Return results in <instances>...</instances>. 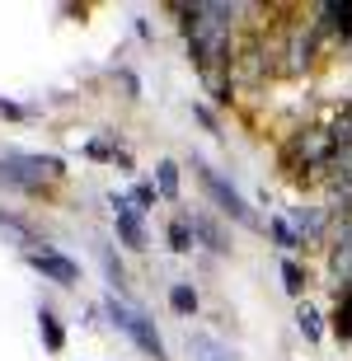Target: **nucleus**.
<instances>
[{
	"instance_id": "9d476101",
	"label": "nucleus",
	"mask_w": 352,
	"mask_h": 361,
	"mask_svg": "<svg viewBox=\"0 0 352 361\" xmlns=\"http://www.w3.org/2000/svg\"><path fill=\"white\" fill-rule=\"evenodd\" d=\"M320 24L343 33V38H352V0H329V5H320Z\"/></svg>"
},
{
	"instance_id": "423d86ee",
	"label": "nucleus",
	"mask_w": 352,
	"mask_h": 361,
	"mask_svg": "<svg viewBox=\"0 0 352 361\" xmlns=\"http://www.w3.org/2000/svg\"><path fill=\"white\" fill-rule=\"evenodd\" d=\"M282 56H286L282 75H305V66H310V56H315V24H296V28H291Z\"/></svg>"
},
{
	"instance_id": "2eb2a0df",
	"label": "nucleus",
	"mask_w": 352,
	"mask_h": 361,
	"mask_svg": "<svg viewBox=\"0 0 352 361\" xmlns=\"http://www.w3.org/2000/svg\"><path fill=\"white\" fill-rule=\"evenodd\" d=\"M164 240H169V249H174V254H188L198 235H193V226L183 221V216H178V221H169V230H164Z\"/></svg>"
},
{
	"instance_id": "4468645a",
	"label": "nucleus",
	"mask_w": 352,
	"mask_h": 361,
	"mask_svg": "<svg viewBox=\"0 0 352 361\" xmlns=\"http://www.w3.org/2000/svg\"><path fill=\"white\" fill-rule=\"evenodd\" d=\"M155 188H160V197H169V202L178 197V164L174 160H160V164H155Z\"/></svg>"
},
{
	"instance_id": "5701e85b",
	"label": "nucleus",
	"mask_w": 352,
	"mask_h": 361,
	"mask_svg": "<svg viewBox=\"0 0 352 361\" xmlns=\"http://www.w3.org/2000/svg\"><path fill=\"white\" fill-rule=\"evenodd\" d=\"M0 118H28L24 104H10V99H0Z\"/></svg>"
},
{
	"instance_id": "393cba45",
	"label": "nucleus",
	"mask_w": 352,
	"mask_h": 361,
	"mask_svg": "<svg viewBox=\"0 0 352 361\" xmlns=\"http://www.w3.org/2000/svg\"><path fill=\"white\" fill-rule=\"evenodd\" d=\"M193 113H198V122H202V127H212V132H217V118H212V108H202V104H198Z\"/></svg>"
},
{
	"instance_id": "f3484780",
	"label": "nucleus",
	"mask_w": 352,
	"mask_h": 361,
	"mask_svg": "<svg viewBox=\"0 0 352 361\" xmlns=\"http://www.w3.org/2000/svg\"><path fill=\"white\" fill-rule=\"evenodd\" d=\"M169 305H174V314H198V291L188 281H178V286H169Z\"/></svg>"
},
{
	"instance_id": "dca6fc26",
	"label": "nucleus",
	"mask_w": 352,
	"mask_h": 361,
	"mask_svg": "<svg viewBox=\"0 0 352 361\" xmlns=\"http://www.w3.org/2000/svg\"><path fill=\"white\" fill-rule=\"evenodd\" d=\"M268 235L282 244V249H301V230L291 226V221H282V216H268Z\"/></svg>"
},
{
	"instance_id": "f8f14e48",
	"label": "nucleus",
	"mask_w": 352,
	"mask_h": 361,
	"mask_svg": "<svg viewBox=\"0 0 352 361\" xmlns=\"http://www.w3.org/2000/svg\"><path fill=\"white\" fill-rule=\"evenodd\" d=\"M296 226H301V240H324V212L320 207H296Z\"/></svg>"
},
{
	"instance_id": "9b49d317",
	"label": "nucleus",
	"mask_w": 352,
	"mask_h": 361,
	"mask_svg": "<svg viewBox=\"0 0 352 361\" xmlns=\"http://www.w3.org/2000/svg\"><path fill=\"white\" fill-rule=\"evenodd\" d=\"M38 334H42V343H47V352H61V348H66V329H61V319H56L47 305L38 310Z\"/></svg>"
},
{
	"instance_id": "aec40b11",
	"label": "nucleus",
	"mask_w": 352,
	"mask_h": 361,
	"mask_svg": "<svg viewBox=\"0 0 352 361\" xmlns=\"http://www.w3.org/2000/svg\"><path fill=\"white\" fill-rule=\"evenodd\" d=\"M282 286H286L291 295H301V291H305V272H301V263H291V258L282 263Z\"/></svg>"
},
{
	"instance_id": "f03ea898",
	"label": "nucleus",
	"mask_w": 352,
	"mask_h": 361,
	"mask_svg": "<svg viewBox=\"0 0 352 361\" xmlns=\"http://www.w3.org/2000/svg\"><path fill=\"white\" fill-rule=\"evenodd\" d=\"M334 155H339V146H334L329 127H301V132H291V141L282 146V164L291 169V174H301V169H329Z\"/></svg>"
},
{
	"instance_id": "4be33fe9",
	"label": "nucleus",
	"mask_w": 352,
	"mask_h": 361,
	"mask_svg": "<svg viewBox=\"0 0 352 361\" xmlns=\"http://www.w3.org/2000/svg\"><path fill=\"white\" fill-rule=\"evenodd\" d=\"M155 197H160V192H155L150 183H136V188H132V202H136V212H150V207H155Z\"/></svg>"
},
{
	"instance_id": "1a4fd4ad",
	"label": "nucleus",
	"mask_w": 352,
	"mask_h": 361,
	"mask_svg": "<svg viewBox=\"0 0 352 361\" xmlns=\"http://www.w3.org/2000/svg\"><path fill=\"white\" fill-rule=\"evenodd\" d=\"M0 235L5 240H14L24 254H38V230L28 226L24 216H14V212H0Z\"/></svg>"
},
{
	"instance_id": "ddd939ff",
	"label": "nucleus",
	"mask_w": 352,
	"mask_h": 361,
	"mask_svg": "<svg viewBox=\"0 0 352 361\" xmlns=\"http://www.w3.org/2000/svg\"><path fill=\"white\" fill-rule=\"evenodd\" d=\"M188 348H193V357H198V361H235V352H226L217 338H207V334H193Z\"/></svg>"
},
{
	"instance_id": "20e7f679",
	"label": "nucleus",
	"mask_w": 352,
	"mask_h": 361,
	"mask_svg": "<svg viewBox=\"0 0 352 361\" xmlns=\"http://www.w3.org/2000/svg\"><path fill=\"white\" fill-rule=\"evenodd\" d=\"M193 174H198V183L207 188V197L217 202V212H226V216H231V221H240V226L258 230V216L249 212V202H244L240 192H235V188L226 183V178H221L217 169H212V164H202V160H193Z\"/></svg>"
},
{
	"instance_id": "6e6552de",
	"label": "nucleus",
	"mask_w": 352,
	"mask_h": 361,
	"mask_svg": "<svg viewBox=\"0 0 352 361\" xmlns=\"http://www.w3.org/2000/svg\"><path fill=\"white\" fill-rule=\"evenodd\" d=\"M113 221H118V240L127 244V249H146V230H141V212H136L127 197H113Z\"/></svg>"
},
{
	"instance_id": "f257e3e1",
	"label": "nucleus",
	"mask_w": 352,
	"mask_h": 361,
	"mask_svg": "<svg viewBox=\"0 0 352 361\" xmlns=\"http://www.w3.org/2000/svg\"><path fill=\"white\" fill-rule=\"evenodd\" d=\"M174 10L188 14V19H183V33H188V52H193V61H198V71H202V75L231 71L235 56H240V47H235V14H240L244 5L198 0V5H174Z\"/></svg>"
},
{
	"instance_id": "39448f33",
	"label": "nucleus",
	"mask_w": 352,
	"mask_h": 361,
	"mask_svg": "<svg viewBox=\"0 0 352 361\" xmlns=\"http://www.w3.org/2000/svg\"><path fill=\"white\" fill-rule=\"evenodd\" d=\"M329 272L339 277V286L352 281V216H339V226L329 235Z\"/></svg>"
},
{
	"instance_id": "6ab92c4d",
	"label": "nucleus",
	"mask_w": 352,
	"mask_h": 361,
	"mask_svg": "<svg viewBox=\"0 0 352 361\" xmlns=\"http://www.w3.org/2000/svg\"><path fill=\"white\" fill-rule=\"evenodd\" d=\"M193 235H202V240L212 244V249H231V244H226V235H221V230L212 226V221H202V216H193Z\"/></svg>"
},
{
	"instance_id": "0eeeda50",
	"label": "nucleus",
	"mask_w": 352,
	"mask_h": 361,
	"mask_svg": "<svg viewBox=\"0 0 352 361\" xmlns=\"http://www.w3.org/2000/svg\"><path fill=\"white\" fill-rule=\"evenodd\" d=\"M24 258H28V268L42 272L47 281H56V286H75L80 281V268L66 254H56V249H38V254H24Z\"/></svg>"
},
{
	"instance_id": "412c9836",
	"label": "nucleus",
	"mask_w": 352,
	"mask_h": 361,
	"mask_svg": "<svg viewBox=\"0 0 352 361\" xmlns=\"http://www.w3.org/2000/svg\"><path fill=\"white\" fill-rule=\"evenodd\" d=\"M104 272H109V281H113V291H118V295L127 291V268H122V263L109 254V249H104Z\"/></svg>"
},
{
	"instance_id": "b1692460",
	"label": "nucleus",
	"mask_w": 352,
	"mask_h": 361,
	"mask_svg": "<svg viewBox=\"0 0 352 361\" xmlns=\"http://www.w3.org/2000/svg\"><path fill=\"white\" fill-rule=\"evenodd\" d=\"M118 80H122V90H127V99H136V90H141V85H136L132 71H118Z\"/></svg>"
},
{
	"instance_id": "7ed1b4c3",
	"label": "nucleus",
	"mask_w": 352,
	"mask_h": 361,
	"mask_svg": "<svg viewBox=\"0 0 352 361\" xmlns=\"http://www.w3.org/2000/svg\"><path fill=\"white\" fill-rule=\"evenodd\" d=\"M104 310H109V319L118 324L122 334L132 338V343H136L141 352H146L150 361H169V352H164V338L155 334V324H150V319H146V314H141L136 305H127L122 295H109V305H104Z\"/></svg>"
},
{
	"instance_id": "a211bd4d",
	"label": "nucleus",
	"mask_w": 352,
	"mask_h": 361,
	"mask_svg": "<svg viewBox=\"0 0 352 361\" xmlns=\"http://www.w3.org/2000/svg\"><path fill=\"white\" fill-rule=\"evenodd\" d=\"M296 329L305 334V343H320V334H324V324H320V314H315L310 305H301V310H296Z\"/></svg>"
}]
</instances>
